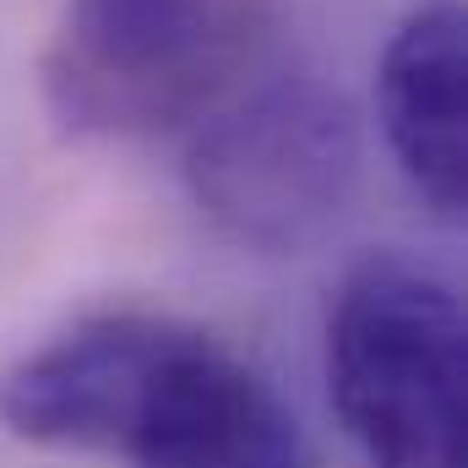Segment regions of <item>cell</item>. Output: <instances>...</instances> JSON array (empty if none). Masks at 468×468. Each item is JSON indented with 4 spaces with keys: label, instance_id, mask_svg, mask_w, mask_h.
<instances>
[{
    "label": "cell",
    "instance_id": "6da1fadb",
    "mask_svg": "<svg viewBox=\"0 0 468 468\" xmlns=\"http://www.w3.org/2000/svg\"><path fill=\"white\" fill-rule=\"evenodd\" d=\"M327 387L365 468H468V322L447 272L381 250L327 316Z\"/></svg>",
    "mask_w": 468,
    "mask_h": 468
},
{
    "label": "cell",
    "instance_id": "7a4b0ae2",
    "mask_svg": "<svg viewBox=\"0 0 468 468\" xmlns=\"http://www.w3.org/2000/svg\"><path fill=\"white\" fill-rule=\"evenodd\" d=\"M256 38V0H66L49 110L88 136H153L224 104Z\"/></svg>",
    "mask_w": 468,
    "mask_h": 468
},
{
    "label": "cell",
    "instance_id": "3957f363",
    "mask_svg": "<svg viewBox=\"0 0 468 468\" xmlns=\"http://www.w3.org/2000/svg\"><path fill=\"white\" fill-rule=\"evenodd\" d=\"M359 180L349 99L316 77H278L229 110H207L186 153V186L250 250H300L344 218Z\"/></svg>",
    "mask_w": 468,
    "mask_h": 468
},
{
    "label": "cell",
    "instance_id": "277c9868",
    "mask_svg": "<svg viewBox=\"0 0 468 468\" xmlns=\"http://www.w3.org/2000/svg\"><path fill=\"white\" fill-rule=\"evenodd\" d=\"M191 333L169 316H93L0 376V420L38 447L131 458Z\"/></svg>",
    "mask_w": 468,
    "mask_h": 468
},
{
    "label": "cell",
    "instance_id": "5b68a950",
    "mask_svg": "<svg viewBox=\"0 0 468 468\" xmlns=\"http://www.w3.org/2000/svg\"><path fill=\"white\" fill-rule=\"evenodd\" d=\"M376 110L403 180L441 213L468 202V22L463 0H420L387 38Z\"/></svg>",
    "mask_w": 468,
    "mask_h": 468
},
{
    "label": "cell",
    "instance_id": "8992f818",
    "mask_svg": "<svg viewBox=\"0 0 468 468\" xmlns=\"http://www.w3.org/2000/svg\"><path fill=\"white\" fill-rule=\"evenodd\" d=\"M131 468H305V441L283 398L197 327L131 447Z\"/></svg>",
    "mask_w": 468,
    "mask_h": 468
}]
</instances>
